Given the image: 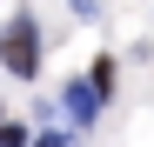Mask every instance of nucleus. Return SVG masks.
<instances>
[{"label":"nucleus","mask_w":154,"mask_h":147,"mask_svg":"<svg viewBox=\"0 0 154 147\" xmlns=\"http://www.w3.org/2000/svg\"><path fill=\"white\" fill-rule=\"evenodd\" d=\"M34 147H67V134H60V127H54V134H40V140H34Z\"/></svg>","instance_id":"nucleus-5"},{"label":"nucleus","mask_w":154,"mask_h":147,"mask_svg":"<svg viewBox=\"0 0 154 147\" xmlns=\"http://www.w3.org/2000/svg\"><path fill=\"white\" fill-rule=\"evenodd\" d=\"M0 147H34V134L20 127V120H0Z\"/></svg>","instance_id":"nucleus-4"},{"label":"nucleus","mask_w":154,"mask_h":147,"mask_svg":"<svg viewBox=\"0 0 154 147\" xmlns=\"http://www.w3.org/2000/svg\"><path fill=\"white\" fill-rule=\"evenodd\" d=\"M0 60H7L14 80H34V74H40V20H34V14H14V20H7Z\"/></svg>","instance_id":"nucleus-1"},{"label":"nucleus","mask_w":154,"mask_h":147,"mask_svg":"<svg viewBox=\"0 0 154 147\" xmlns=\"http://www.w3.org/2000/svg\"><path fill=\"white\" fill-rule=\"evenodd\" d=\"M114 74H121V67H114V54H100V60H94V80H87L94 100H107V94H114Z\"/></svg>","instance_id":"nucleus-3"},{"label":"nucleus","mask_w":154,"mask_h":147,"mask_svg":"<svg viewBox=\"0 0 154 147\" xmlns=\"http://www.w3.org/2000/svg\"><path fill=\"white\" fill-rule=\"evenodd\" d=\"M60 107H67V120H74V134H81L87 120H94V107H100V100L87 94V80H67V87H60Z\"/></svg>","instance_id":"nucleus-2"}]
</instances>
